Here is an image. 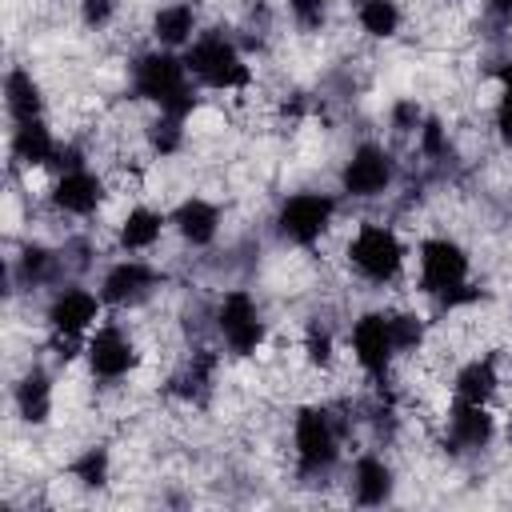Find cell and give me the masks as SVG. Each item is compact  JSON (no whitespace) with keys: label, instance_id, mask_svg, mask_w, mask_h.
<instances>
[{"label":"cell","instance_id":"cell-1","mask_svg":"<svg viewBox=\"0 0 512 512\" xmlns=\"http://www.w3.org/2000/svg\"><path fill=\"white\" fill-rule=\"evenodd\" d=\"M132 92L140 100H148L156 112H168L180 120H188V112L196 108V80H192L184 56L172 48H148L136 56Z\"/></svg>","mask_w":512,"mask_h":512},{"label":"cell","instance_id":"cell-2","mask_svg":"<svg viewBox=\"0 0 512 512\" xmlns=\"http://www.w3.org/2000/svg\"><path fill=\"white\" fill-rule=\"evenodd\" d=\"M180 56H184V64H188V72H192V80L200 88H212V92H248V84H252V64L236 48V40L224 36V32H216V28L200 32Z\"/></svg>","mask_w":512,"mask_h":512},{"label":"cell","instance_id":"cell-3","mask_svg":"<svg viewBox=\"0 0 512 512\" xmlns=\"http://www.w3.org/2000/svg\"><path fill=\"white\" fill-rule=\"evenodd\" d=\"M348 264L368 284H392L404 268V240L376 220H364L348 240Z\"/></svg>","mask_w":512,"mask_h":512},{"label":"cell","instance_id":"cell-4","mask_svg":"<svg viewBox=\"0 0 512 512\" xmlns=\"http://www.w3.org/2000/svg\"><path fill=\"white\" fill-rule=\"evenodd\" d=\"M416 264H420V292L424 296L448 300L452 292H464L468 288V268L472 264H468V252L452 236H428V240H420Z\"/></svg>","mask_w":512,"mask_h":512},{"label":"cell","instance_id":"cell-5","mask_svg":"<svg viewBox=\"0 0 512 512\" xmlns=\"http://www.w3.org/2000/svg\"><path fill=\"white\" fill-rule=\"evenodd\" d=\"M336 220V196L328 192H292L276 208V232L288 244L312 248Z\"/></svg>","mask_w":512,"mask_h":512},{"label":"cell","instance_id":"cell-6","mask_svg":"<svg viewBox=\"0 0 512 512\" xmlns=\"http://www.w3.org/2000/svg\"><path fill=\"white\" fill-rule=\"evenodd\" d=\"M292 448L300 460V472H328L340 456V428L328 408L308 404L292 420Z\"/></svg>","mask_w":512,"mask_h":512},{"label":"cell","instance_id":"cell-7","mask_svg":"<svg viewBox=\"0 0 512 512\" xmlns=\"http://www.w3.org/2000/svg\"><path fill=\"white\" fill-rule=\"evenodd\" d=\"M216 332L232 356H252L264 344V316L248 288H228L216 304Z\"/></svg>","mask_w":512,"mask_h":512},{"label":"cell","instance_id":"cell-8","mask_svg":"<svg viewBox=\"0 0 512 512\" xmlns=\"http://www.w3.org/2000/svg\"><path fill=\"white\" fill-rule=\"evenodd\" d=\"M396 180V160L384 144H360L340 168V192L352 200H376L392 188Z\"/></svg>","mask_w":512,"mask_h":512},{"label":"cell","instance_id":"cell-9","mask_svg":"<svg viewBox=\"0 0 512 512\" xmlns=\"http://www.w3.org/2000/svg\"><path fill=\"white\" fill-rule=\"evenodd\" d=\"M104 312V300L100 292L84 288V284H64L52 292L48 308H44V320L52 328V336H64V340H88V332L96 328Z\"/></svg>","mask_w":512,"mask_h":512},{"label":"cell","instance_id":"cell-10","mask_svg":"<svg viewBox=\"0 0 512 512\" xmlns=\"http://www.w3.org/2000/svg\"><path fill=\"white\" fill-rule=\"evenodd\" d=\"M84 360H88V372L96 380L116 384L140 364V348L120 324H96L84 340Z\"/></svg>","mask_w":512,"mask_h":512},{"label":"cell","instance_id":"cell-11","mask_svg":"<svg viewBox=\"0 0 512 512\" xmlns=\"http://www.w3.org/2000/svg\"><path fill=\"white\" fill-rule=\"evenodd\" d=\"M348 348H352V360L360 364V372L368 380H384L392 360H396V340H392V324H388V312H364L352 320V332H348Z\"/></svg>","mask_w":512,"mask_h":512},{"label":"cell","instance_id":"cell-12","mask_svg":"<svg viewBox=\"0 0 512 512\" xmlns=\"http://www.w3.org/2000/svg\"><path fill=\"white\" fill-rule=\"evenodd\" d=\"M156 280H160V272L148 260L124 256V260H116L104 272V280H100L96 292H100L104 308H132V304H140V300H148L156 292Z\"/></svg>","mask_w":512,"mask_h":512},{"label":"cell","instance_id":"cell-13","mask_svg":"<svg viewBox=\"0 0 512 512\" xmlns=\"http://www.w3.org/2000/svg\"><path fill=\"white\" fill-rule=\"evenodd\" d=\"M104 192L108 188H104V176L100 172H92L88 164H72V168H60L56 172L52 204L64 216H92V212H100Z\"/></svg>","mask_w":512,"mask_h":512},{"label":"cell","instance_id":"cell-14","mask_svg":"<svg viewBox=\"0 0 512 512\" xmlns=\"http://www.w3.org/2000/svg\"><path fill=\"white\" fill-rule=\"evenodd\" d=\"M448 440L456 448H488L496 440V416L488 404H476V400H456L448 404Z\"/></svg>","mask_w":512,"mask_h":512},{"label":"cell","instance_id":"cell-15","mask_svg":"<svg viewBox=\"0 0 512 512\" xmlns=\"http://www.w3.org/2000/svg\"><path fill=\"white\" fill-rule=\"evenodd\" d=\"M168 224L176 228V236H180L184 244L208 248V244L220 236V208H216L212 200H204V196H184V200L172 208Z\"/></svg>","mask_w":512,"mask_h":512},{"label":"cell","instance_id":"cell-16","mask_svg":"<svg viewBox=\"0 0 512 512\" xmlns=\"http://www.w3.org/2000/svg\"><path fill=\"white\" fill-rule=\"evenodd\" d=\"M156 48H172V52H184L196 36H200V16L188 0H172V4H160L152 12V24H148Z\"/></svg>","mask_w":512,"mask_h":512},{"label":"cell","instance_id":"cell-17","mask_svg":"<svg viewBox=\"0 0 512 512\" xmlns=\"http://www.w3.org/2000/svg\"><path fill=\"white\" fill-rule=\"evenodd\" d=\"M8 152H12V160H16L20 168H48V164H56L60 144H56L52 128H48L44 116H40V120H20V124H12Z\"/></svg>","mask_w":512,"mask_h":512},{"label":"cell","instance_id":"cell-18","mask_svg":"<svg viewBox=\"0 0 512 512\" xmlns=\"http://www.w3.org/2000/svg\"><path fill=\"white\" fill-rule=\"evenodd\" d=\"M352 496H356V504H368V508H376V504H384V500H392V488H396V472H392V464L384 460V456H372V452H364L356 464H352Z\"/></svg>","mask_w":512,"mask_h":512},{"label":"cell","instance_id":"cell-19","mask_svg":"<svg viewBox=\"0 0 512 512\" xmlns=\"http://www.w3.org/2000/svg\"><path fill=\"white\" fill-rule=\"evenodd\" d=\"M4 108H8L12 124L40 120L44 116V88L32 76V68H24V64H12L8 68V76H4Z\"/></svg>","mask_w":512,"mask_h":512},{"label":"cell","instance_id":"cell-20","mask_svg":"<svg viewBox=\"0 0 512 512\" xmlns=\"http://www.w3.org/2000/svg\"><path fill=\"white\" fill-rule=\"evenodd\" d=\"M164 228H168V216L164 212H156L148 204H136V208L124 212V220L116 228V244L124 252H148V248H156V240L164 236Z\"/></svg>","mask_w":512,"mask_h":512},{"label":"cell","instance_id":"cell-21","mask_svg":"<svg viewBox=\"0 0 512 512\" xmlns=\"http://www.w3.org/2000/svg\"><path fill=\"white\" fill-rule=\"evenodd\" d=\"M12 404H16V416L24 424H48V416H52V376L40 372V368H28L12 388Z\"/></svg>","mask_w":512,"mask_h":512},{"label":"cell","instance_id":"cell-22","mask_svg":"<svg viewBox=\"0 0 512 512\" xmlns=\"http://www.w3.org/2000/svg\"><path fill=\"white\" fill-rule=\"evenodd\" d=\"M496 392H500V372H496V360L492 356H476V360L460 364L456 376H452V396L456 400L488 404Z\"/></svg>","mask_w":512,"mask_h":512},{"label":"cell","instance_id":"cell-23","mask_svg":"<svg viewBox=\"0 0 512 512\" xmlns=\"http://www.w3.org/2000/svg\"><path fill=\"white\" fill-rule=\"evenodd\" d=\"M356 24L372 40H392L404 24V12L396 0H356Z\"/></svg>","mask_w":512,"mask_h":512},{"label":"cell","instance_id":"cell-24","mask_svg":"<svg viewBox=\"0 0 512 512\" xmlns=\"http://www.w3.org/2000/svg\"><path fill=\"white\" fill-rule=\"evenodd\" d=\"M180 144H184V120L156 112V120L148 124V148L156 156H172V152H180Z\"/></svg>","mask_w":512,"mask_h":512},{"label":"cell","instance_id":"cell-25","mask_svg":"<svg viewBox=\"0 0 512 512\" xmlns=\"http://www.w3.org/2000/svg\"><path fill=\"white\" fill-rule=\"evenodd\" d=\"M108 468H112V460H108L104 448H84L72 460V480L84 484V488H104L108 484Z\"/></svg>","mask_w":512,"mask_h":512},{"label":"cell","instance_id":"cell-26","mask_svg":"<svg viewBox=\"0 0 512 512\" xmlns=\"http://www.w3.org/2000/svg\"><path fill=\"white\" fill-rule=\"evenodd\" d=\"M388 324H392L396 356H412L424 344V316H416V312H388Z\"/></svg>","mask_w":512,"mask_h":512},{"label":"cell","instance_id":"cell-27","mask_svg":"<svg viewBox=\"0 0 512 512\" xmlns=\"http://www.w3.org/2000/svg\"><path fill=\"white\" fill-rule=\"evenodd\" d=\"M52 260H56L52 252H44L40 244H28L24 256H16V272H20L24 284H44L48 272H52Z\"/></svg>","mask_w":512,"mask_h":512},{"label":"cell","instance_id":"cell-28","mask_svg":"<svg viewBox=\"0 0 512 512\" xmlns=\"http://www.w3.org/2000/svg\"><path fill=\"white\" fill-rule=\"evenodd\" d=\"M304 360L312 368H328L336 360V344H332V332L328 328H320V324L308 328V336H304Z\"/></svg>","mask_w":512,"mask_h":512},{"label":"cell","instance_id":"cell-29","mask_svg":"<svg viewBox=\"0 0 512 512\" xmlns=\"http://www.w3.org/2000/svg\"><path fill=\"white\" fill-rule=\"evenodd\" d=\"M288 16L300 32H320L328 20V4L324 0H288Z\"/></svg>","mask_w":512,"mask_h":512},{"label":"cell","instance_id":"cell-30","mask_svg":"<svg viewBox=\"0 0 512 512\" xmlns=\"http://www.w3.org/2000/svg\"><path fill=\"white\" fill-rule=\"evenodd\" d=\"M420 124H424V112H420L416 100H396V104H392V132H400V136L412 132V136H416Z\"/></svg>","mask_w":512,"mask_h":512},{"label":"cell","instance_id":"cell-31","mask_svg":"<svg viewBox=\"0 0 512 512\" xmlns=\"http://www.w3.org/2000/svg\"><path fill=\"white\" fill-rule=\"evenodd\" d=\"M416 140H420V152H424V156H440V152H444V144H448V128H444L436 116H424V124H420V132H416Z\"/></svg>","mask_w":512,"mask_h":512},{"label":"cell","instance_id":"cell-32","mask_svg":"<svg viewBox=\"0 0 512 512\" xmlns=\"http://www.w3.org/2000/svg\"><path fill=\"white\" fill-rule=\"evenodd\" d=\"M112 16H116V0H80V20H84V28H108L112 24Z\"/></svg>","mask_w":512,"mask_h":512},{"label":"cell","instance_id":"cell-33","mask_svg":"<svg viewBox=\"0 0 512 512\" xmlns=\"http://www.w3.org/2000/svg\"><path fill=\"white\" fill-rule=\"evenodd\" d=\"M492 124H496V136L504 140V148H512V96H500V100H496Z\"/></svg>","mask_w":512,"mask_h":512},{"label":"cell","instance_id":"cell-34","mask_svg":"<svg viewBox=\"0 0 512 512\" xmlns=\"http://www.w3.org/2000/svg\"><path fill=\"white\" fill-rule=\"evenodd\" d=\"M496 84H500V96H512V56L496 68Z\"/></svg>","mask_w":512,"mask_h":512},{"label":"cell","instance_id":"cell-35","mask_svg":"<svg viewBox=\"0 0 512 512\" xmlns=\"http://www.w3.org/2000/svg\"><path fill=\"white\" fill-rule=\"evenodd\" d=\"M484 4H488V12H492V16L512 20V0H484Z\"/></svg>","mask_w":512,"mask_h":512}]
</instances>
